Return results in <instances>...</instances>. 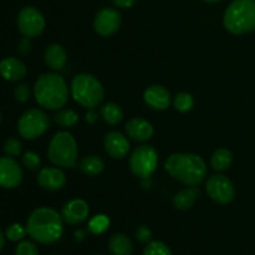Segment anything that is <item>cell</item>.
Segmentation results:
<instances>
[{
  "mask_svg": "<svg viewBox=\"0 0 255 255\" xmlns=\"http://www.w3.org/2000/svg\"><path fill=\"white\" fill-rule=\"evenodd\" d=\"M26 232L37 243L52 244L64 233V219L55 209L37 208L27 219Z\"/></svg>",
  "mask_w": 255,
  "mask_h": 255,
  "instance_id": "1",
  "label": "cell"
},
{
  "mask_svg": "<svg viewBox=\"0 0 255 255\" xmlns=\"http://www.w3.org/2000/svg\"><path fill=\"white\" fill-rule=\"evenodd\" d=\"M166 171L177 181L189 187H196L207 176V164L198 154L173 153L164 163Z\"/></svg>",
  "mask_w": 255,
  "mask_h": 255,
  "instance_id": "2",
  "label": "cell"
},
{
  "mask_svg": "<svg viewBox=\"0 0 255 255\" xmlns=\"http://www.w3.org/2000/svg\"><path fill=\"white\" fill-rule=\"evenodd\" d=\"M35 100L46 110H59L69 100V87L64 77L57 74H44L34 86Z\"/></svg>",
  "mask_w": 255,
  "mask_h": 255,
  "instance_id": "3",
  "label": "cell"
},
{
  "mask_svg": "<svg viewBox=\"0 0 255 255\" xmlns=\"http://www.w3.org/2000/svg\"><path fill=\"white\" fill-rule=\"evenodd\" d=\"M224 27L234 35L255 30V0H234L224 12Z\"/></svg>",
  "mask_w": 255,
  "mask_h": 255,
  "instance_id": "4",
  "label": "cell"
},
{
  "mask_svg": "<svg viewBox=\"0 0 255 255\" xmlns=\"http://www.w3.org/2000/svg\"><path fill=\"white\" fill-rule=\"evenodd\" d=\"M71 95L77 104L90 110L101 104L105 92L96 77L90 74H80L72 80Z\"/></svg>",
  "mask_w": 255,
  "mask_h": 255,
  "instance_id": "5",
  "label": "cell"
},
{
  "mask_svg": "<svg viewBox=\"0 0 255 255\" xmlns=\"http://www.w3.org/2000/svg\"><path fill=\"white\" fill-rule=\"evenodd\" d=\"M49 159L57 167L72 168L77 162V143L70 132H57L51 138L47 149Z\"/></svg>",
  "mask_w": 255,
  "mask_h": 255,
  "instance_id": "6",
  "label": "cell"
},
{
  "mask_svg": "<svg viewBox=\"0 0 255 255\" xmlns=\"http://www.w3.org/2000/svg\"><path fill=\"white\" fill-rule=\"evenodd\" d=\"M158 164V153L148 144L138 146L129 157V169L132 173L141 178L152 176Z\"/></svg>",
  "mask_w": 255,
  "mask_h": 255,
  "instance_id": "7",
  "label": "cell"
},
{
  "mask_svg": "<svg viewBox=\"0 0 255 255\" xmlns=\"http://www.w3.org/2000/svg\"><path fill=\"white\" fill-rule=\"evenodd\" d=\"M50 120L44 111L39 109L27 110L17 122V131L25 139H35L44 134L49 128Z\"/></svg>",
  "mask_w": 255,
  "mask_h": 255,
  "instance_id": "8",
  "label": "cell"
},
{
  "mask_svg": "<svg viewBox=\"0 0 255 255\" xmlns=\"http://www.w3.org/2000/svg\"><path fill=\"white\" fill-rule=\"evenodd\" d=\"M208 196L219 204H228L236 197L233 183L224 174H213L206 183Z\"/></svg>",
  "mask_w": 255,
  "mask_h": 255,
  "instance_id": "9",
  "label": "cell"
},
{
  "mask_svg": "<svg viewBox=\"0 0 255 255\" xmlns=\"http://www.w3.org/2000/svg\"><path fill=\"white\" fill-rule=\"evenodd\" d=\"M17 29L25 37L39 36L45 29V19L41 12L32 6L20 10L17 15Z\"/></svg>",
  "mask_w": 255,
  "mask_h": 255,
  "instance_id": "10",
  "label": "cell"
},
{
  "mask_svg": "<svg viewBox=\"0 0 255 255\" xmlns=\"http://www.w3.org/2000/svg\"><path fill=\"white\" fill-rule=\"evenodd\" d=\"M22 181V169L12 157H0V187L16 188Z\"/></svg>",
  "mask_w": 255,
  "mask_h": 255,
  "instance_id": "11",
  "label": "cell"
},
{
  "mask_svg": "<svg viewBox=\"0 0 255 255\" xmlns=\"http://www.w3.org/2000/svg\"><path fill=\"white\" fill-rule=\"evenodd\" d=\"M121 25V14L116 9L105 7L97 12L94 27L101 36H110L119 30Z\"/></svg>",
  "mask_w": 255,
  "mask_h": 255,
  "instance_id": "12",
  "label": "cell"
},
{
  "mask_svg": "<svg viewBox=\"0 0 255 255\" xmlns=\"http://www.w3.org/2000/svg\"><path fill=\"white\" fill-rule=\"evenodd\" d=\"M89 214V204L84 199H71L62 207L61 211V217L64 222L71 224V226H76V224L85 222Z\"/></svg>",
  "mask_w": 255,
  "mask_h": 255,
  "instance_id": "13",
  "label": "cell"
},
{
  "mask_svg": "<svg viewBox=\"0 0 255 255\" xmlns=\"http://www.w3.org/2000/svg\"><path fill=\"white\" fill-rule=\"evenodd\" d=\"M105 149L112 158H125L128 154L129 142L121 132H109L105 137Z\"/></svg>",
  "mask_w": 255,
  "mask_h": 255,
  "instance_id": "14",
  "label": "cell"
},
{
  "mask_svg": "<svg viewBox=\"0 0 255 255\" xmlns=\"http://www.w3.org/2000/svg\"><path fill=\"white\" fill-rule=\"evenodd\" d=\"M37 183L46 191H59L66 183V176L64 172L55 167H46L39 172Z\"/></svg>",
  "mask_w": 255,
  "mask_h": 255,
  "instance_id": "15",
  "label": "cell"
},
{
  "mask_svg": "<svg viewBox=\"0 0 255 255\" xmlns=\"http://www.w3.org/2000/svg\"><path fill=\"white\" fill-rule=\"evenodd\" d=\"M143 100L147 106L151 107L152 110L162 111V110H166L171 104V94L163 86L153 85L144 91Z\"/></svg>",
  "mask_w": 255,
  "mask_h": 255,
  "instance_id": "16",
  "label": "cell"
},
{
  "mask_svg": "<svg viewBox=\"0 0 255 255\" xmlns=\"http://www.w3.org/2000/svg\"><path fill=\"white\" fill-rule=\"evenodd\" d=\"M128 137L138 142H146L153 136V127L147 120L142 117H133L126 125Z\"/></svg>",
  "mask_w": 255,
  "mask_h": 255,
  "instance_id": "17",
  "label": "cell"
},
{
  "mask_svg": "<svg viewBox=\"0 0 255 255\" xmlns=\"http://www.w3.org/2000/svg\"><path fill=\"white\" fill-rule=\"evenodd\" d=\"M0 75L9 81H19L26 75V66L16 57H6L0 61Z\"/></svg>",
  "mask_w": 255,
  "mask_h": 255,
  "instance_id": "18",
  "label": "cell"
},
{
  "mask_svg": "<svg viewBox=\"0 0 255 255\" xmlns=\"http://www.w3.org/2000/svg\"><path fill=\"white\" fill-rule=\"evenodd\" d=\"M44 60L50 69L54 70V71H59V70L64 69V66L66 65V51H65V49L61 45L52 44L45 51Z\"/></svg>",
  "mask_w": 255,
  "mask_h": 255,
  "instance_id": "19",
  "label": "cell"
},
{
  "mask_svg": "<svg viewBox=\"0 0 255 255\" xmlns=\"http://www.w3.org/2000/svg\"><path fill=\"white\" fill-rule=\"evenodd\" d=\"M199 194H201V192L196 187H188V188L182 189L181 192H178L174 196V207L179 209V211H188V209H191L194 206L197 199L199 198Z\"/></svg>",
  "mask_w": 255,
  "mask_h": 255,
  "instance_id": "20",
  "label": "cell"
},
{
  "mask_svg": "<svg viewBox=\"0 0 255 255\" xmlns=\"http://www.w3.org/2000/svg\"><path fill=\"white\" fill-rule=\"evenodd\" d=\"M109 248L114 255H131L133 252L132 242L122 233H116L110 238Z\"/></svg>",
  "mask_w": 255,
  "mask_h": 255,
  "instance_id": "21",
  "label": "cell"
},
{
  "mask_svg": "<svg viewBox=\"0 0 255 255\" xmlns=\"http://www.w3.org/2000/svg\"><path fill=\"white\" fill-rule=\"evenodd\" d=\"M232 162H233V154L227 148H218L212 154L211 164L214 171H227L232 166Z\"/></svg>",
  "mask_w": 255,
  "mask_h": 255,
  "instance_id": "22",
  "label": "cell"
},
{
  "mask_svg": "<svg viewBox=\"0 0 255 255\" xmlns=\"http://www.w3.org/2000/svg\"><path fill=\"white\" fill-rule=\"evenodd\" d=\"M105 168V162L102 161L101 157L95 156H86L80 161V169L87 176H97L101 173Z\"/></svg>",
  "mask_w": 255,
  "mask_h": 255,
  "instance_id": "23",
  "label": "cell"
},
{
  "mask_svg": "<svg viewBox=\"0 0 255 255\" xmlns=\"http://www.w3.org/2000/svg\"><path fill=\"white\" fill-rule=\"evenodd\" d=\"M100 115L104 119V121L109 125H117L124 120V111L121 107L114 102H109V104L104 105L100 110Z\"/></svg>",
  "mask_w": 255,
  "mask_h": 255,
  "instance_id": "24",
  "label": "cell"
},
{
  "mask_svg": "<svg viewBox=\"0 0 255 255\" xmlns=\"http://www.w3.org/2000/svg\"><path fill=\"white\" fill-rule=\"evenodd\" d=\"M54 120L61 127H72L79 121V116L74 110H61L55 115Z\"/></svg>",
  "mask_w": 255,
  "mask_h": 255,
  "instance_id": "25",
  "label": "cell"
},
{
  "mask_svg": "<svg viewBox=\"0 0 255 255\" xmlns=\"http://www.w3.org/2000/svg\"><path fill=\"white\" fill-rule=\"evenodd\" d=\"M193 105V96L191 94H188V92H179V94L176 95V97L173 100L174 109L178 112H182V114L191 111Z\"/></svg>",
  "mask_w": 255,
  "mask_h": 255,
  "instance_id": "26",
  "label": "cell"
},
{
  "mask_svg": "<svg viewBox=\"0 0 255 255\" xmlns=\"http://www.w3.org/2000/svg\"><path fill=\"white\" fill-rule=\"evenodd\" d=\"M110 227V218L105 214H97L90 219L89 229L94 234H102Z\"/></svg>",
  "mask_w": 255,
  "mask_h": 255,
  "instance_id": "27",
  "label": "cell"
},
{
  "mask_svg": "<svg viewBox=\"0 0 255 255\" xmlns=\"http://www.w3.org/2000/svg\"><path fill=\"white\" fill-rule=\"evenodd\" d=\"M143 255H172L171 249L162 242H149L143 251Z\"/></svg>",
  "mask_w": 255,
  "mask_h": 255,
  "instance_id": "28",
  "label": "cell"
},
{
  "mask_svg": "<svg viewBox=\"0 0 255 255\" xmlns=\"http://www.w3.org/2000/svg\"><path fill=\"white\" fill-rule=\"evenodd\" d=\"M26 228H24L21 224L17 223L11 224V226L7 227L6 231H5V236H6V238L11 242L21 241V239H24V237L26 236Z\"/></svg>",
  "mask_w": 255,
  "mask_h": 255,
  "instance_id": "29",
  "label": "cell"
},
{
  "mask_svg": "<svg viewBox=\"0 0 255 255\" xmlns=\"http://www.w3.org/2000/svg\"><path fill=\"white\" fill-rule=\"evenodd\" d=\"M40 163H41V159H40L39 154L35 153V152L27 151L22 156V164L27 169H30V171H36V169H39Z\"/></svg>",
  "mask_w": 255,
  "mask_h": 255,
  "instance_id": "30",
  "label": "cell"
},
{
  "mask_svg": "<svg viewBox=\"0 0 255 255\" xmlns=\"http://www.w3.org/2000/svg\"><path fill=\"white\" fill-rule=\"evenodd\" d=\"M4 152L9 157H17L21 153V142L17 138H9L4 143Z\"/></svg>",
  "mask_w": 255,
  "mask_h": 255,
  "instance_id": "31",
  "label": "cell"
},
{
  "mask_svg": "<svg viewBox=\"0 0 255 255\" xmlns=\"http://www.w3.org/2000/svg\"><path fill=\"white\" fill-rule=\"evenodd\" d=\"M15 255H39V249H37L36 244L32 242L24 241L20 242L19 246L16 247Z\"/></svg>",
  "mask_w": 255,
  "mask_h": 255,
  "instance_id": "32",
  "label": "cell"
},
{
  "mask_svg": "<svg viewBox=\"0 0 255 255\" xmlns=\"http://www.w3.org/2000/svg\"><path fill=\"white\" fill-rule=\"evenodd\" d=\"M30 95H31V90L27 84H21L15 89L14 91V97L17 102L20 104H24L27 100L30 99Z\"/></svg>",
  "mask_w": 255,
  "mask_h": 255,
  "instance_id": "33",
  "label": "cell"
},
{
  "mask_svg": "<svg viewBox=\"0 0 255 255\" xmlns=\"http://www.w3.org/2000/svg\"><path fill=\"white\" fill-rule=\"evenodd\" d=\"M137 239L142 243H148L152 238V233L149 231V228H147L146 226H142L137 229V233H136Z\"/></svg>",
  "mask_w": 255,
  "mask_h": 255,
  "instance_id": "34",
  "label": "cell"
},
{
  "mask_svg": "<svg viewBox=\"0 0 255 255\" xmlns=\"http://www.w3.org/2000/svg\"><path fill=\"white\" fill-rule=\"evenodd\" d=\"M30 50H31V44H30L29 41V37H25V39H22L21 41H20L19 51L21 52L22 55H26L29 54Z\"/></svg>",
  "mask_w": 255,
  "mask_h": 255,
  "instance_id": "35",
  "label": "cell"
},
{
  "mask_svg": "<svg viewBox=\"0 0 255 255\" xmlns=\"http://www.w3.org/2000/svg\"><path fill=\"white\" fill-rule=\"evenodd\" d=\"M136 0H114V4L117 7H122V9H127V7L133 6Z\"/></svg>",
  "mask_w": 255,
  "mask_h": 255,
  "instance_id": "36",
  "label": "cell"
},
{
  "mask_svg": "<svg viewBox=\"0 0 255 255\" xmlns=\"http://www.w3.org/2000/svg\"><path fill=\"white\" fill-rule=\"evenodd\" d=\"M97 120H99V115L94 111V109H90L89 112L86 114V122L90 125L96 124Z\"/></svg>",
  "mask_w": 255,
  "mask_h": 255,
  "instance_id": "37",
  "label": "cell"
},
{
  "mask_svg": "<svg viewBox=\"0 0 255 255\" xmlns=\"http://www.w3.org/2000/svg\"><path fill=\"white\" fill-rule=\"evenodd\" d=\"M4 246H5V237H4V233L1 232V229H0V252L2 251Z\"/></svg>",
  "mask_w": 255,
  "mask_h": 255,
  "instance_id": "38",
  "label": "cell"
},
{
  "mask_svg": "<svg viewBox=\"0 0 255 255\" xmlns=\"http://www.w3.org/2000/svg\"><path fill=\"white\" fill-rule=\"evenodd\" d=\"M75 237H76V239L79 242L82 241V239H84V232H82V231L76 232V233H75Z\"/></svg>",
  "mask_w": 255,
  "mask_h": 255,
  "instance_id": "39",
  "label": "cell"
},
{
  "mask_svg": "<svg viewBox=\"0 0 255 255\" xmlns=\"http://www.w3.org/2000/svg\"><path fill=\"white\" fill-rule=\"evenodd\" d=\"M206 2H217V1H221V0H204Z\"/></svg>",
  "mask_w": 255,
  "mask_h": 255,
  "instance_id": "40",
  "label": "cell"
},
{
  "mask_svg": "<svg viewBox=\"0 0 255 255\" xmlns=\"http://www.w3.org/2000/svg\"><path fill=\"white\" fill-rule=\"evenodd\" d=\"M0 119H1V116H0Z\"/></svg>",
  "mask_w": 255,
  "mask_h": 255,
  "instance_id": "41",
  "label": "cell"
}]
</instances>
